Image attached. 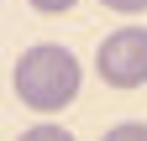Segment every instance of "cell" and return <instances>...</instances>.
<instances>
[{
  "mask_svg": "<svg viewBox=\"0 0 147 141\" xmlns=\"http://www.w3.org/2000/svg\"><path fill=\"white\" fill-rule=\"evenodd\" d=\"M16 141H74V136H68L63 126H53V120H37V126H32V131H21Z\"/></svg>",
  "mask_w": 147,
  "mask_h": 141,
  "instance_id": "3957f363",
  "label": "cell"
},
{
  "mask_svg": "<svg viewBox=\"0 0 147 141\" xmlns=\"http://www.w3.org/2000/svg\"><path fill=\"white\" fill-rule=\"evenodd\" d=\"M100 141H147V126L142 120H121V126H110Z\"/></svg>",
  "mask_w": 147,
  "mask_h": 141,
  "instance_id": "277c9868",
  "label": "cell"
},
{
  "mask_svg": "<svg viewBox=\"0 0 147 141\" xmlns=\"http://www.w3.org/2000/svg\"><path fill=\"white\" fill-rule=\"evenodd\" d=\"M79 78H84L79 58H74L68 47H58V42L26 47L21 58H16V73H11L16 99H21L26 110H37V115H53V110H63V104H74Z\"/></svg>",
  "mask_w": 147,
  "mask_h": 141,
  "instance_id": "6da1fadb",
  "label": "cell"
},
{
  "mask_svg": "<svg viewBox=\"0 0 147 141\" xmlns=\"http://www.w3.org/2000/svg\"><path fill=\"white\" fill-rule=\"evenodd\" d=\"M100 5L121 11V16H142V11H147V0H100Z\"/></svg>",
  "mask_w": 147,
  "mask_h": 141,
  "instance_id": "8992f818",
  "label": "cell"
},
{
  "mask_svg": "<svg viewBox=\"0 0 147 141\" xmlns=\"http://www.w3.org/2000/svg\"><path fill=\"white\" fill-rule=\"evenodd\" d=\"M95 68L110 89H137L147 84V26H116L95 52Z\"/></svg>",
  "mask_w": 147,
  "mask_h": 141,
  "instance_id": "7a4b0ae2",
  "label": "cell"
},
{
  "mask_svg": "<svg viewBox=\"0 0 147 141\" xmlns=\"http://www.w3.org/2000/svg\"><path fill=\"white\" fill-rule=\"evenodd\" d=\"M32 11H42V16H63V11H74L79 0H26Z\"/></svg>",
  "mask_w": 147,
  "mask_h": 141,
  "instance_id": "5b68a950",
  "label": "cell"
}]
</instances>
